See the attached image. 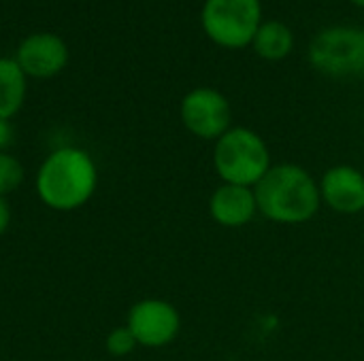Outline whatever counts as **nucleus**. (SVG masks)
<instances>
[{
	"label": "nucleus",
	"mask_w": 364,
	"mask_h": 361,
	"mask_svg": "<svg viewBox=\"0 0 364 361\" xmlns=\"http://www.w3.org/2000/svg\"><path fill=\"white\" fill-rule=\"evenodd\" d=\"M98 187V166L79 147L51 151L36 170V194L45 206L70 213L85 206Z\"/></svg>",
	"instance_id": "2"
},
{
	"label": "nucleus",
	"mask_w": 364,
	"mask_h": 361,
	"mask_svg": "<svg viewBox=\"0 0 364 361\" xmlns=\"http://www.w3.org/2000/svg\"><path fill=\"white\" fill-rule=\"evenodd\" d=\"M23 179H26V170L21 162L9 151L0 153V196L6 198L9 194L17 191Z\"/></svg>",
	"instance_id": "13"
},
{
	"label": "nucleus",
	"mask_w": 364,
	"mask_h": 361,
	"mask_svg": "<svg viewBox=\"0 0 364 361\" xmlns=\"http://www.w3.org/2000/svg\"><path fill=\"white\" fill-rule=\"evenodd\" d=\"M271 166V149L252 128L232 126L213 145V170L222 183L256 187Z\"/></svg>",
	"instance_id": "3"
},
{
	"label": "nucleus",
	"mask_w": 364,
	"mask_h": 361,
	"mask_svg": "<svg viewBox=\"0 0 364 361\" xmlns=\"http://www.w3.org/2000/svg\"><path fill=\"white\" fill-rule=\"evenodd\" d=\"M209 215L218 226L228 230H237L252 223L258 215L254 187L220 183L209 196Z\"/></svg>",
	"instance_id": "10"
},
{
	"label": "nucleus",
	"mask_w": 364,
	"mask_h": 361,
	"mask_svg": "<svg viewBox=\"0 0 364 361\" xmlns=\"http://www.w3.org/2000/svg\"><path fill=\"white\" fill-rule=\"evenodd\" d=\"M126 328L132 332L139 347L162 349L177 340L181 332V315L168 300L145 298L130 306Z\"/></svg>",
	"instance_id": "7"
},
{
	"label": "nucleus",
	"mask_w": 364,
	"mask_h": 361,
	"mask_svg": "<svg viewBox=\"0 0 364 361\" xmlns=\"http://www.w3.org/2000/svg\"><path fill=\"white\" fill-rule=\"evenodd\" d=\"M309 64L333 79L364 77V28L331 26L320 30L307 47Z\"/></svg>",
	"instance_id": "4"
},
{
	"label": "nucleus",
	"mask_w": 364,
	"mask_h": 361,
	"mask_svg": "<svg viewBox=\"0 0 364 361\" xmlns=\"http://www.w3.org/2000/svg\"><path fill=\"white\" fill-rule=\"evenodd\" d=\"M26 79L15 57H0V119H11L19 113L26 100Z\"/></svg>",
	"instance_id": "12"
},
{
	"label": "nucleus",
	"mask_w": 364,
	"mask_h": 361,
	"mask_svg": "<svg viewBox=\"0 0 364 361\" xmlns=\"http://www.w3.org/2000/svg\"><path fill=\"white\" fill-rule=\"evenodd\" d=\"M352 4H356V6H360V9H364V0H350Z\"/></svg>",
	"instance_id": "17"
},
{
	"label": "nucleus",
	"mask_w": 364,
	"mask_h": 361,
	"mask_svg": "<svg viewBox=\"0 0 364 361\" xmlns=\"http://www.w3.org/2000/svg\"><path fill=\"white\" fill-rule=\"evenodd\" d=\"M250 47L256 51L258 57L267 62H282L294 49V32L288 23L279 19H269L260 23Z\"/></svg>",
	"instance_id": "11"
},
{
	"label": "nucleus",
	"mask_w": 364,
	"mask_h": 361,
	"mask_svg": "<svg viewBox=\"0 0 364 361\" xmlns=\"http://www.w3.org/2000/svg\"><path fill=\"white\" fill-rule=\"evenodd\" d=\"M11 219H13L11 204H9V200H6V198H2V196H0V236L9 230Z\"/></svg>",
	"instance_id": "16"
},
{
	"label": "nucleus",
	"mask_w": 364,
	"mask_h": 361,
	"mask_svg": "<svg viewBox=\"0 0 364 361\" xmlns=\"http://www.w3.org/2000/svg\"><path fill=\"white\" fill-rule=\"evenodd\" d=\"M136 347H139L136 338L132 336V332L126 326L113 328L107 334V340H105V349H107V353L111 357H128Z\"/></svg>",
	"instance_id": "14"
},
{
	"label": "nucleus",
	"mask_w": 364,
	"mask_h": 361,
	"mask_svg": "<svg viewBox=\"0 0 364 361\" xmlns=\"http://www.w3.org/2000/svg\"><path fill=\"white\" fill-rule=\"evenodd\" d=\"M15 62L26 77L49 79L68 64V47L62 36L51 32H36L26 36L15 53Z\"/></svg>",
	"instance_id": "8"
},
{
	"label": "nucleus",
	"mask_w": 364,
	"mask_h": 361,
	"mask_svg": "<svg viewBox=\"0 0 364 361\" xmlns=\"http://www.w3.org/2000/svg\"><path fill=\"white\" fill-rule=\"evenodd\" d=\"M179 117L186 130L200 140H218L232 128V109L228 98L213 87L190 89L181 104Z\"/></svg>",
	"instance_id": "6"
},
{
	"label": "nucleus",
	"mask_w": 364,
	"mask_h": 361,
	"mask_svg": "<svg viewBox=\"0 0 364 361\" xmlns=\"http://www.w3.org/2000/svg\"><path fill=\"white\" fill-rule=\"evenodd\" d=\"M15 140V130L11 126V119H0V153H4Z\"/></svg>",
	"instance_id": "15"
},
{
	"label": "nucleus",
	"mask_w": 364,
	"mask_h": 361,
	"mask_svg": "<svg viewBox=\"0 0 364 361\" xmlns=\"http://www.w3.org/2000/svg\"><path fill=\"white\" fill-rule=\"evenodd\" d=\"M322 204L339 215H358L364 211V172L350 164H337L324 170L318 181Z\"/></svg>",
	"instance_id": "9"
},
{
	"label": "nucleus",
	"mask_w": 364,
	"mask_h": 361,
	"mask_svg": "<svg viewBox=\"0 0 364 361\" xmlns=\"http://www.w3.org/2000/svg\"><path fill=\"white\" fill-rule=\"evenodd\" d=\"M258 215L279 226H303L322 209L318 179L303 166L273 164L254 187Z\"/></svg>",
	"instance_id": "1"
},
{
	"label": "nucleus",
	"mask_w": 364,
	"mask_h": 361,
	"mask_svg": "<svg viewBox=\"0 0 364 361\" xmlns=\"http://www.w3.org/2000/svg\"><path fill=\"white\" fill-rule=\"evenodd\" d=\"M260 0H205L200 26L211 43L222 49H245L262 23Z\"/></svg>",
	"instance_id": "5"
}]
</instances>
